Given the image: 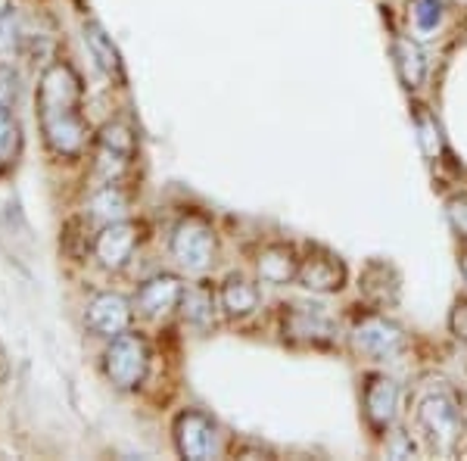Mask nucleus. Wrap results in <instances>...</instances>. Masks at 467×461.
I'll return each instance as SVG.
<instances>
[{
    "mask_svg": "<svg viewBox=\"0 0 467 461\" xmlns=\"http://www.w3.org/2000/svg\"><path fill=\"white\" fill-rule=\"evenodd\" d=\"M358 290H361V299L371 302L374 309H393L399 302V290H402V287H399V275L393 266L374 259L361 271Z\"/></svg>",
    "mask_w": 467,
    "mask_h": 461,
    "instance_id": "ddd939ff",
    "label": "nucleus"
},
{
    "mask_svg": "<svg viewBox=\"0 0 467 461\" xmlns=\"http://www.w3.org/2000/svg\"><path fill=\"white\" fill-rule=\"evenodd\" d=\"M19 150H22L19 125H16V119L10 116L6 103L0 100V172H6L10 165H16Z\"/></svg>",
    "mask_w": 467,
    "mask_h": 461,
    "instance_id": "6ab92c4d",
    "label": "nucleus"
},
{
    "mask_svg": "<svg viewBox=\"0 0 467 461\" xmlns=\"http://www.w3.org/2000/svg\"><path fill=\"white\" fill-rule=\"evenodd\" d=\"M103 368H107V377L119 390H138L150 372L147 340L140 334H128V330L112 337L107 359H103Z\"/></svg>",
    "mask_w": 467,
    "mask_h": 461,
    "instance_id": "7ed1b4c3",
    "label": "nucleus"
},
{
    "mask_svg": "<svg viewBox=\"0 0 467 461\" xmlns=\"http://www.w3.org/2000/svg\"><path fill=\"white\" fill-rule=\"evenodd\" d=\"M296 281L312 293H337L346 284V266L337 253L324 246H312L306 253V259H299V275Z\"/></svg>",
    "mask_w": 467,
    "mask_h": 461,
    "instance_id": "6e6552de",
    "label": "nucleus"
},
{
    "mask_svg": "<svg viewBox=\"0 0 467 461\" xmlns=\"http://www.w3.org/2000/svg\"><path fill=\"white\" fill-rule=\"evenodd\" d=\"M81 81L66 63H54L41 75L37 88V116L44 138L59 156H78L88 141V125L81 119Z\"/></svg>",
    "mask_w": 467,
    "mask_h": 461,
    "instance_id": "f257e3e1",
    "label": "nucleus"
},
{
    "mask_svg": "<svg viewBox=\"0 0 467 461\" xmlns=\"http://www.w3.org/2000/svg\"><path fill=\"white\" fill-rule=\"evenodd\" d=\"M411 119H414V131H418L420 153H424L427 160H436V156H442V150H446V138H442L440 119H436L433 112L424 107V103H414V107H411Z\"/></svg>",
    "mask_w": 467,
    "mask_h": 461,
    "instance_id": "a211bd4d",
    "label": "nucleus"
},
{
    "mask_svg": "<svg viewBox=\"0 0 467 461\" xmlns=\"http://www.w3.org/2000/svg\"><path fill=\"white\" fill-rule=\"evenodd\" d=\"M352 350L361 355H371V359L380 361H393L405 352L409 340H405V330L399 328L393 319L387 315H365L352 324Z\"/></svg>",
    "mask_w": 467,
    "mask_h": 461,
    "instance_id": "39448f33",
    "label": "nucleus"
},
{
    "mask_svg": "<svg viewBox=\"0 0 467 461\" xmlns=\"http://www.w3.org/2000/svg\"><path fill=\"white\" fill-rule=\"evenodd\" d=\"M442 13H446V4L442 0H411V28L420 37H431L442 22Z\"/></svg>",
    "mask_w": 467,
    "mask_h": 461,
    "instance_id": "412c9836",
    "label": "nucleus"
},
{
    "mask_svg": "<svg viewBox=\"0 0 467 461\" xmlns=\"http://www.w3.org/2000/svg\"><path fill=\"white\" fill-rule=\"evenodd\" d=\"M175 445L184 458L209 461L222 456V430L209 414L202 412H181L175 418Z\"/></svg>",
    "mask_w": 467,
    "mask_h": 461,
    "instance_id": "423d86ee",
    "label": "nucleus"
},
{
    "mask_svg": "<svg viewBox=\"0 0 467 461\" xmlns=\"http://www.w3.org/2000/svg\"><path fill=\"white\" fill-rule=\"evenodd\" d=\"M100 147H107V150H112V153L128 156V160H131V153H134V134L128 131L125 125L112 122V125H107L100 131Z\"/></svg>",
    "mask_w": 467,
    "mask_h": 461,
    "instance_id": "5701e85b",
    "label": "nucleus"
},
{
    "mask_svg": "<svg viewBox=\"0 0 467 461\" xmlns=\"http://www.w3.org/2000/svg\"><path fill=\"white\" fill-rule=\"evenodd\" d=\"M85 44H88L90 57L97 59V66H100V69L107 72L112 81H119V85H122L125 72H122V59H119V50H116V44H112V37L103 32L97 22H88V26H85Z\"/></svg>",
    "mask_w": 467,
    "mask_h": 461,
    "instance_id": "dca6fc26",
    "label": "nucleus"
},
{
    "mask_svg": "<svg viewBox=\"0 0 467 461\" xmlns=\"http://www.w3.org/2000/svg\"><path fill=\"white\" fill-rule=\"evenodd\" d=\"M418 427L424 430L427 443L440 456H455L458 443L464 434V418L462 408L449 393H431V396L420 399L418 405Z\"/></svg>",
    "mask_w": 467,
    "mask_h": 461,
    "instance_id": "f03ea898",
    "label": "nucleus"
},
{
    "mask_svg": "<svg viewBox=\"0 0 467 461\" xmlns=\"http://www.w3.org/2000/svg\"><path fill=\"white\" fill-rule=\"evenodd\" d=\"M255 271H259V281L271 287H284L299 275V259L296 249L287 244H271L259 253L255 259Z\"/></svg>",
    "mask_w": 467,
    "mask_h": 461,
    "instance_id": "4468645a",
    "label": "nucleus"
},
{
    "mask_svg": "<svg viewBox=\"0 0 467 461\" xmlns=\"http://www.w3.org/2000/svg\"><path fill=\"white\" fill-rule=\"evenodd\" d=\"M125 213H128V200L116 184H107L94 200H90V215H94L97 222H107V225L122 222Z\"/></svg>",
    "mask_w": 467,
    "mask_h": 461,
    "instance_id": "aec40b11",
    "label": "nucleus"
},
{
    "mask_svg": "<svg viewBox=\"0 0 467 461\" xmlns=\"http://www.w3.org/2000/svg\"><path fill=\"white\" fill-rule=\"evenodd\" d=\"M399 414V383L387 374H368L365 381V418L374 430H389Z\"/></svg>",
    "mask_w": 467,
    "mask_h": 461,
    "instance_id": "1a4fd4ad",
    "label": "nucleus"
},
{
    "mask_svg": "<svg viewBox=\"0 0 467 461\" xmlns=\"http://www.w3.org/2000/svg\"><path fill=\"white\" fill-rule=\"evenodd\" d=\"M462 275H464V281H467V253L462 256Z\"/></svg>",
    "mask_w": 467,
    "mask_h": 461,
    "instance_id": "cd10ccee",
    "label": "nucleus"
},
{
    "mask_svg": "<svg viewBox=\"0 0 467 461\" xmlns=\"http://www.w3.org/2000/svg\"><path fill=\"white\" fill-rule=\"evenodd\" d=\"M446 215H449L455 234L467 244V200H464V196H455V200L446 203Z\"/></svg>",
    "mask_w": 467,
    "mask_h": 461,
    "instance_id": "b1692460",
    "label": "nucleus"
},
{
    "mask_svg": "<svg viewBox=\"0 0 467 461\" xmlns=\"http://www.w3.org/2000/svg\"><path fill=\"white\" fill-rule=\"evenodd\" d=\"M449 330L455 334V340L467 343V299H458L455 309L449 315Z\"/></svg>",
    "mask_w": 467,
    "mask_h": 461,
    "instance_id": "a878e982",
    "label": "nucleus"
},
{
    "mask_svg": "<svg viewBox=\"0 0 467 461\" xmlns=\"http://www.w3.org/2000/svg\"><path fill=\"white\" fill-rule=\"evenodd\" d=\"M222 309L231 315V319H246V315L255 312V306H259V290H255V284L246 281L244 275H231L228 281L222 284Z\"/></svg>",
    "mask_w": 467,
    "mask_h": 461,
    "instance_id": "f3484780",
    "label": "nucleus"
},
{
    "mask_svg": "<svg viewBox=\"0 0 467 461\" xmlns=\"http://www.w3.org/2000/svg\"><path fill=\"white\" fill-rule=\"evenodd\" d=\"M85 321L94 334L119 337L122 330H128V324H131V302L125 297H119V293H97V297L88 302Z\"/></svg>",
    "mask_w": 467,
    "mask_h": 461,
    "instance_id": "9d476101",
    "label": "nucleus"
},
{
    "mask_svg": "<svg viewBox=\"0 0 467 461\" xmlns=\"http://www.w3.org/2000/svg\"><path fill=\"white\" fill-rule=\"evenodd\" d=\"M171 256L184 271L202 275L206 268H213L215 262V231L206 218L187 215L178 222L175 234H171Z\"/></svg>",
    "mask_w": 467,
    "mask_h": 461,
    "instance_id": "20e7f679",
    "label": "nucleus"
},
{
    "mask_svg": "<svg viewBox=\"0 0 467 461\" xmlns=\"http://www.w3.org/2000/svg\"><path fill=\"white\" fill-rule=\"evenodd\" d=\"M16 41V22H13V6L0 0V47H10Z\"/></svg>",
    "mask_w": 467,
    "mask_h": 461,
    "instance_id": "393cba45",
    "label": "nucleus"
},
{
    "mask_svg": "<svg viewBox=\"0 0 467 461\" xmlns=\"http://www.w3.org/2000/svg\"><path fill=\"white\" fill-rule=\"evenodd\" d=\"M393 59H396L399 79H402V85L409 90H418L427 81V57L418 41L396 35L393 37Z\"/></svg>",
    "mask_w": 467,
    "mask_h": 461,
    "instance_id": "2eb2a0df",
    "label": "nucleus"
},
{
    "mask_svg": "<svg viewBox=\"0 0 467 461\" xmlns=\"http://www.w3.org/2000/svg\"><path fill=\"white\" fill-rule=\"evenodd\" d=\"M184 299V287L175 275H156L147 284H140L138 297H134V309H138L144 319H162L169 315L178 302Z\"/></svg>",
    "mask_w": 467,
    "mask_h": 461,
    "instance_id": "f8f14e48",
    "label": "nucleus"
},
{
    "mask_svg": "<svg viewBox=\"0 0 467 461\" xmlns=\"http://www.w3.org/2000/svg\"><path fill=\"white\" fill-rule=\"evenodd\" d=\"M184 315L191 319L193 324H209L215 319V290L206 284L193 287V290L184 293Z\"/></svg>",
    "mask_w": 467,
    "mask_h": 461,
    "instance_id": "4be33fe9",
    "label": "nucleus"
},
{
    "mask_svg": "<svg viewBox=\"0 0 467 461\" xmlns=\"http://www.w3.org/2000/svg\"><path fill=\"white\" fill-rule=\"evenodd\" d=\"M414 452H418V449H414V443L402 434V430L389 436V443H387V456L389 458H414Z\"/></svg>",
    "mask_w": 467,
    "mask_h": 461,
    "instance_id": "bb28decb",
    "label": "nucleus"
},
{
    "mask_svg": "<svg viewBox=\"0 0 467 461\" xmlns=\"http://www.w3.org/2000/svg\"><path fill=\"white\" fill-rule=\"evenodd\" d=\"M140 240V228L131 222H112L107 225L94 240V256L100 259L103 268H122L128 259H131L134 246Z\"/></svg>",
    "mask_w": 467,
    "mask_h": 461,
    "instance_id": "9b49d317",
    "label": "nucleus"
},
{
    "mask_svg": "<svg viewBox=\"0 0 467 461\" xmlns=\"http://www.w3.org/2000/svg\"><path fill=\"white\" fill-rule=\"evenodd\" d=\"M284 340L308 346H330L337 340V324L324 306H290L284 309Z\"/></svg>",
    "mask_w": 467,
    "mask_h": 461,
    "instance_id": "0eeeda50",
    "label": "nucleus"
}]
</instances>
